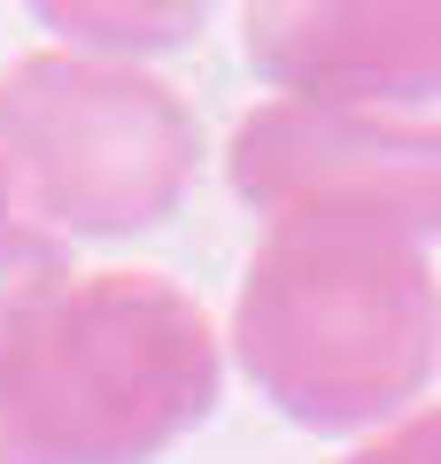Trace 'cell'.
<instances>
[{"instance_id":"obj_1","label":"cell","mask_w":441,"mask_h":464,"mask_svg":"<svg viewBox=\"0 0 441 464\" xmlns=\"http://www.w3.org/2000/svg\"><path fill=\"white\" fill-rule=\"evenodd\" d=\"M217 325L163 271H70L0 341V464H155L217 411Z\"/></svg>"},{"instance_id":"obj_2","label":"cell","mask_w":441,"mask_h":464,"mask_svg":"<svg viewBox=\"0 0 441 464\" xmlns=\"http://www.w3.org/2000/svg\"><path fill=\"white\" fill-rule=\"evenodd\" d=\"M0 163L39 232L124 240L186 201L201 124L163 78L47 47L0 70Z\"/></svg>"},{"instance_id":"obj_3","label":"cell","mask_w":441,"mask_h":464,"mask_svg":"<svg viewBox=\"0 0 441 464\" xmlns=\"http://www.w3.org/2000/svg\"><path fill=\"white\" fill-rule=\"evenodd\" d=\"M232 348L279 411L310 426L357 418L426 364L418 271L372 256L357 232L287 217L248 264Z\"/></svg>"},{"instance_id":"obj_4","label":"cell","mask_w":441,"mask_h":464,"mask_svg":"<svg viewBox=\"0 0 441 464\" xmlns=\"http://www.w3.org/2000/svg\"><path fill=\"white\" fill-rule=\"evenodd\" d=\"M39 24L70 39V54H101V63H124L140 47H179L194 8H39Z\"/></svg>"},{"instance_id":"obj_5","label":"cell","mask_w":441,"mask_h":464,"mask_svg":"<svg viewBox=\"0 0 441 464\" xmlns=\"http://www.w3.org/2000/svg\"><path fill=\"white\" fill-rule=\"evenodd\" d=\"M70 279V248L54 232H39L24 209H0V341L32 317V302H47Z\"/></svg>"},{"instance_id":"obj_6","label":"cell","mask_w":441,"mask_h":464,"mask_svg":"<svg viewBox=\"0 0 441 464\" xmlns=\"http://www.w3.org/2000/svg\"><path fill=\"white\" fill-rule=\"evenodd\" d=\"M364 464H441V426H426L418 441H403V449H387V457H364Z\"/></svg>"},{"instance_id":"obj_7","label":"cell","mask_w":441,"mask_h":464,"mask_svg":"<svg viewBox=\"0 0 441 464\" xmlns=\"http://www.w3.org/2000/svg\"><path fill=\"white\" fill-rule=\"evenodd\" d=\"M0 209H16V186H8V163H0Z\"/></svg>"}]
</instances>
